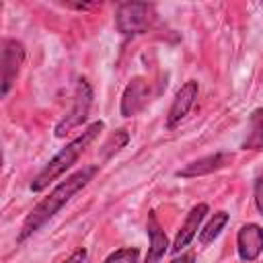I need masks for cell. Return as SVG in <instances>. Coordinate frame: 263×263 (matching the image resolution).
I'll list each match as a JSON object with an SVG mask.
<instances>
[{
	"instance_id": "obj_8",
	"label": "cell",
	"mask_w": 263,
	"mask_h": 263,
	"mask_svg": "<svg viewBox=\"0 0 263 263\" xmlns=\"http://www.w3.org/2000/svg\"><path fill=\"white\" fill-rule=\"evenodd\" d=\"M197 82L195 80H187L175 95L173 103H171V109H168V115H166V127H175L177 123H181L187 113L191 111L195 99H197Z\"/></svg>"
},
{
	"instance_id": "obj_15",
	"label": "cell",
	"mask_w": 263,
	"mask_h": 263,
	"mask_svg": "<svg viewBox=\"0 0 263 263\" xmlns=\"http://www.w3.org/2000/svg\"><path fill=\"white\" fill-rule=\"evenodd\" d=\"M138 249H132V247H125V249H117L113 251L105 263H138Z\"/></svg>"
},
{
	"instance_id": "obj_12",
	"label": "cell",
	"mask_w": 263,
	"mask_h": 263,
	"mask_svg": "<svg viewBox=\"0 0 263 263\" xmlns=\"http://www.w3.org/2000/svg\"><path fill=\"white\" fill-rule=\"evenodd\" d=\"M245 150H263V109H255L247 123V136L240 144Z\"/></svg>"
},
{
	"instance_id": "obj_1",
	"label": "cell",
	"mask_w": 263,
	"mask_h": 263,
	"mask_svg": "<svg viewBox=\"0 0 263 263\" xmlns=\"http://www.w3.org/2000/svg\"><path fill=\"white\" fill-rule=\"evenodd\" d=\"M97 171H99V166H97V164H90V166H84V168L72 173V175L66 177L62 183H58V185L49 191V195L43 197V199L27 214V218H25V222H23V226H21V232H18L16 240L23 242V240H27L29 236H33L41 226H45V224H47L82 187L88 185V181H92V177L97 175Z\"/></svg>"
},
{
	"instance_id": "obj_3",
	"label": "cell",
	"mask_w": 263,
	"mask_h": 263,
	"mask_svg": "<svg viewBox=\"0 0 263 263\" xmlns=\"http://www.w3.org/2000/svg\"><path fill=\"white\" fill-rule=\"evenodd\" d=\"M156 21L154 4L148 2H123L115 10V27L123 37H136L146 33Z\"/></svg>"
},
{
	"instance_id": "obj_11",
	"label": "cell",
	"mask_w": 263,
	"mask_h": 263,
	"mask_svg": "<svg viewBox=\"0 0 263 263\" xmlns=\"http://www.w3.org/2000/svg\"><path fill=\"white\" fill-rule=\"evenodd\" d=\"M146 230H148V238H150V247H148V255H146V263H158L164 253L168 251V238L156 218L154 212L148 214V224H146Z\"/></svg>"
},
{
	"instance_id": "obj_7",
	"label": "cell",
	"mask_w": 263,
	"mask_h": 263,
	"mask_svg": "<svg viewBox=\"0 0 263 263\" xmlns=\"http://www.w3.org/2000/svg\"><path fill=\"white\" fill-rule=\"evenodd\" d=\"M236 251L242 261L253 263L263 251V228L255 222L240 226L236 234Z\"/></svg>"
},
{
	"instance_id": "obj_16",
	"label": "cell",
	"mask_w": 263,
	"mask_h": 263,
	"mask_svg": "<svg viewBox=\"0 0 263 263\" xmlns=\"http://www.w3.org/2000/svg\"><path fill=\"white\" fill-rule=\"evenodd\" d=\"M253 195H255V205H257V210H259V212H261V216H263V177H261V179H257Z\"/></svg>"
},
{
	"instance_id": "obj_6",
	"label": "cell",
	"mask_w": 263,
	"mask_h": 263,
	"mask_svg": "<svg viewBox=\"0 0 263 263\" xmlns=\"http://www.w3.org/2000/svg\"><path fill=\"white\" fill-rule=\"evenodd\" d=\"M150 101V84L146 78L136 76L127 82L123 95H121V105L119 111L123 117H134L136 113H140Z\"/></svg>"
},
{
	"instance_id": "obj_10",
	"label": "cell",
	"mask_w": 263,
	"mask_h": 263,
	"mask_svg": "<svg viewBox=\"0 0 263 263\" xmlns=\"http://www.w3.org/2000/svg\"><path fill=\"white\" fill-rule=\"evenodd\" d=\"M205 214H208V203H197V205L191 208V212L187 214L183 226L179 228V232H177V236H175V240H173V253L183 251V249L195 238V234H197V230H199V226H201Z\"/></svg>"
},
{
	"instance_id": "obj_14",
	"label": "cell",
	"mask_w": 263,
	"mask_h": 263,
	"mask_svg": "<svg viewBox=\"0 0 263 263\" xmlns=\"http://www.w3.org/2000/svg\"><path fill=\"white\" fill-rule=\"evenodd\" d=\"M127 142H129V134H127L125 129H117V132H115V134L105 142V146H103V156H105V158H109L113 152L121 150Z\"/></svg>"
},
{
	"instance_id": "obj_13",
	"label": "cell",
	"mask_w": 263,
	"mask_h": 263,
	"mask_svg": "<svg viewBox=\"0 0 263 263\" xmlns=\"http://www.w3.org/2000/svg\"><path fill=\"white\" fill-rule=\"evenodd\" d=\"M226 224H228V214H226L224 210L216 212V214L210 218V222L199 230V242H201L203 247L210 245V242H214V240L220 236V232L224 230Z\"/></svg>"
},
{
	"instance_id": "obj_18",
	"label": "cell",
	"mask_w": 263,
	"mask_h": 263,
	"mask_svg": "<svg viewBox=\"0 0 263 263\" xmlns=\"http://www.w3.org/2000/svg\"><path fill=\"white\" fill-rule=\"evenodd\" d=\"M171 263H195V255L193 253H185L181 257H175Z\"/></svg>"
},
{
	"instance_id": "obj_2",
	"label": "cell",
	"mask_w": 263,
	"mask_h": 263,
	"mask_svg": "<svg viewBox=\"0 0 263 263\" xmlns=\"http://www.w3.org/2000/svg\"><path fill=\"white\" fill-rule=\"evenodd\" d=\"M103 127H105L103 121H95V123H90L84 132H80L72 142H68V144L37 173V177L31 181V191H33V193L43 191L49 183H53L58 177H62L72 164H76V160L80 158V154H82V152L90 146V142L103 132Z\"/></svg>"
},
{
	"instance_id": "obj_4",
	"label": "cell",
	"mask_w": 263,
	"mask_h": 263,
	"mask_svg": "<svg viewBox=\"0 0 263 263\" xmlns=\"http://www.w3.org/2000/svg\"><path fill=\"white\" fill-rule=\"evenodd\" d=\"M90 105H92V88L90 84L86 82V78H80L78 84H76V90H74V103L70 107V111L58 121L55 125V136L62 138L66 136L70 129L82 125L88 117V111H90Z\"/></svg>"
},
{
	"instance_id": "obj_5",
	"label": "cell",
	"mask_w": 263,
	"mask_h": 263,
	"mask_svg": "<svg viewBox=\"0 0 263 263\" xmlns=\"http://www.w3.org/2000/svg\"><path fill=\"white\" fill-rule=\"evenodd\" d=\"M25 62V47L16 39H2V97L12 88L21 66Z\"/></svg>"
},
{
	"instance_id": "obj_9",
	"label": "cell",
	"mask_w": 263,
	"mask_h": 263,
	"mask_svg": "<svg viewBox=\"0 0 263 263\" xmlns=\"http://www.w3.org/2000/svg\"><path fill=\"white\" fill-rule=\"evenodd\" d=\"M232 162V154L230 152H214V154H208L203 158H197L189 164H185L183 168L177 171V177H183V179H189V177H201V175H210L214 171H220L224 168L226 164Z\"/></svg>"
},
{
	"instance_id": "obj_17",
	"label": "cell",
	"mask_w": 263,
	"mask_h": 263,
	"mask_svg": "<svg viewBox=\"0 0 263 263\" xmlns=\"http://www.w3.org/2000/svg\"><path fill=\"white\" fill-rule=\"evenodd\" d=\"M84 259H86V251L84 249H76L66 261H62V263H84Z\"/></svg>"
}]
</instances>
